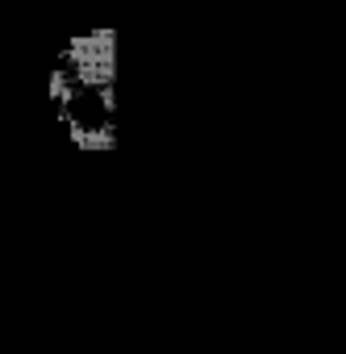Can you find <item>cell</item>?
<instances>
[{"mask_svg": "<svg viewBox=\"0 0 346 354\" xmlns=\"http://www.w3.org/2000/svg\"><path fill=\"white\" fill-rule=\"evenodd\" d=\"M63 59H67V67L75 71V80L84 88H113V75H117V34L113 30H96V34L71 38Z\"/></svg>", "mask_w": 346, "mask_h": 354, "instance_id": "1", "label": "cell"}]
</instances>
